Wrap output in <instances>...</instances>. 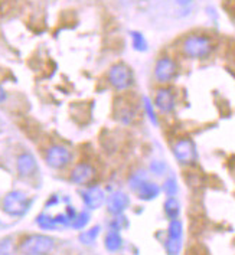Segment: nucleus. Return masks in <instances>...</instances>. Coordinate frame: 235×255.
Wrapping results in <instances>:
<instances>
[{"label":"nucleus","instance_id":"6ab92c4d","mask_svg":"<svg viewBox=\"0 0 235 255\" xmlns=\"http://www.w3.org/2000/svg\"><path fill=\"white\" fill-rule=\"evenodd\" d=\"M98 234H100V227H94V228L88 229V231L83 232V234L80 235V241L83 242V244H85V245L94 244V241L97 240Z\"/></svg>","mask_w":235,"mask_h":255},{"label":"nucleus","instance_id":"412c9836","mask_svg":"<svg viewBox=\"0 0 235 255\" xmlns=\"http://www.w3.org/2000/svg\"><path fill=\"white\" fill-rule=\"evenodd\" d=\"M178 189H179V186H178L176 179L175 177H167L165 183H163V192L166 193L167 196H175L178 193Z\"/></svg>","mask_w":235,"mask_h":255},{"label":"nucleus","instance_id":"4468645a","mask_svg":"<svg viewBox=\"0 0 235 255\" xmlns=\"http://www.w3.org/2000/svg\"><path fill=\"white\" fill-rule=\"evenodd\" d=\"M136 116H137L136 107L128 106V104H123L121 107L117 110V119L121 123H124V124H131L133 121L136 120Z\"/></svg>","mask_w":235,"mask_h":255},{"label":"nucleus","instance_id":"a211bd4d","mask_svg":"<svg viewBox=\"0 0 235 255\" xmlns=\"http://www.w3.org/2000/svg\"><path fill=\"white\" fill-rule=\"evenodd\" d=\"M131 40H133V48L138 52H143L147 49V40L140 32H131Z\"/></svg>","mask_w":235,"mask_h":255},{"label":"nucleus","instance_id":"dca6fc26","mask_svg":"<svg viewBox=\"0 0 235 255\" xmlns=\"http://www.w3.org/2000/svg\"><path fill=\"white\" fill-rule=\"evenodd\" d=\"M165 214L169 219H178L180 214V203L175 199V196H169L165 202Z\"/></svg>","mask_w":235,"mask_h":255},{"label":"nucleus","instance_id":"a878e982","mask_svg":"<svg viewBox=\"0 0 235 255\" xmlns=\"http://www.w3.org/2000/svg\"><path fill=\"white\" fill-rule=\"evenodd\" d=\"M123 222H125V218L124 216H117L116 219H114V222H113V229H116V231H120V229H123Z\"/></svg>","mask_w":235,"mask_h":255},{"label":"nucleus","instance_id":"ddd939ff","mask_svg":"<svg viewBox=\"0 0 235 255\" xmlns=\"http://www.w3.org/2000/svg\"><path fill=\"white\" fill-rule=\"evenodd\" d=\"M134 192L137 193L138 199H141V201H152V199L159 196L160 188H159L156 183L147 182V180H146V182H143Z\"/></svg>","mask_w":235,"mask_h":255},{"label":"nucleus","instance_id":"6e6552de","mask_svg":"<svg viewBox=\"0 0 235 255\" xmlns=\"http://www.w3.org/2000/svg\"><path fill=\"white\" fill-rule=\"evenodd\" d=\"M96 176V170L91 164L88 163H81L78 166H75V169L71 173V182L77 183V185H85L90 183Z\"/></svg>","mask_w":235,"mask_h":255},{"label":"nucleus","instance_id":"423d86ee","mask_svg":"<svg viewBox=\"0 0 235 255\" xmlns=\"http://www.w3.org/2000/svg\"><path fill=\"white\" fill-rule=\"evenodd\" d=\"M176 74H178V65L169 56L160 58L157 61L156 67H154V77H156V80L159 81V82H162V84L170 82L176 77Z\"/></svg>","mask_w":235,"mask_h":255},{"label":"nucleus","instance_id":"39448f33","mask_svg":"<svg viewBox=\"0 0 235 255\" xmlns=\"http://www.w3.org/2000/svg\"><path fill=\"white\" fill-rule=\"evenodd\" d=\"M173 154H175L176 160L179 161L180 164H185V166L194 164L196 159H198L195 143L191 138H180V140H178L175 143V146H173Z\"/></svg>","mask_w":235,"mask_h":255},{"label":"nucleus","instance_id":"1a4fd4ad","mask_svg":"<svg viewBox=\"0 0 235 255\" xmlns=\"http://www.w3.org/2000/svg\"><path fill=\"white\" fill-rule=\"evenodd\" d=\"M154 106L163 113H172L176 107V98L173 93L167 88H162L157 91L154 98Z\"/></svg>","mask_w":235,"mask_h":255},{"label":"nucleus","instance_id":"2eb2a0df","mask_svg":"<svg viewBox=\"0 0 235 255\" xmlns=\"http://www.w3.org/2000/svg\"><path fill=\"white\" fill-rule=\"evenodd\" d=\"M104 244H106V248L109 251H118L121 248V245H123V240H121L118 231H116V229L110 231L107 234V237H106V242Z\"/></svg>","mask_w":235,"mask_h":255},{"label":"nucleus","instance_id":"9d476101","mask_svg":"<svg viewBox=\"0 0 235 255\" xmlns=\"http://www.w3.org/2000/svg\"><path fill=\"white\" fill-rule=\"evenodd\" d=\"M130 203L128 196L124 192H114L109 199V211L113 215H121Z\"/></svg>","mask_w":235,"mask_h":255},{"label":"nucleus","instance_id":"aec40b11","mask_svg":"<svg viewBox=\"0 0 235 255\" xmlns=\"http://www.w3.org/2000/svg\"><path fill=\"white\" fill-rule=\"evenodd\" d=\"M167 234H169V237H173V238H182V234H183V225H182V222L178 221V219H170Z\"/></svg>","mask_w":235,"mask_h":255},{"label":"nucleus","instance_id":"b1692460","mask_svg":"<svg viewBox=\"0 0 235 255\" xmlns=\"http://www.w3.org/2000/svg\"><path fill=\"white\" fill-rule=\"evenodd\" d=\"M90 221V215L87 212H81L80 215L75 216V219L72 221V227L75 229H83Z\"/></svg>","mask_w":235,"mask_h":255},{"label":"nucleus","instance_id":"9b49d317","mask_svg":"<svg viewBox=\"0 0 235 255\" xmlns=\"http://www.w3.org/2000/svg\"><path fill=\"white\" fill-rule=\"evenodd\" d=\"M36 160L32 154L29 153H23L22 156H19L17 159V173L22 177H29L36 172Z\"/></svg>","mask_w":235,"mask_h":255},{"label":"nucleus","instance_id":"f3484780","mask_svg":"<svg viewBox=\"0 0 235 255\" xmlns=\"http://www.w3.org/2000/svg\"><path fill=\"white\" fill-rule=\"evenodd\" d=\"M166 253L170 255L180 254L182 250V238H173V237H167L166 244H165Z\"/></svg>","mask_w":235,"mask_h":255},{"label":"nucleus","instance_id":"4be33fe9","mask_svg":"<svg viewBox=\"0 0 235 255\" xmlns=\"http://www.w3.org/2000/svg\"><path fill=\"white\" fill-rule=\"evenodd\" d=\"M36 222H38V225H39L42 229H54L56 225L55 218H51V216L46 215L39 216Z\"/></svg>","mask_w":235,"mask_h":255},{"label":"nucleus","instance_id":"0eeeda50","mask_svg":"<svg viewBox=\"0 0 235 255\" xmlns=\"http://www.w3.org/2000/svg\"><path fill=\"white\" fill-rule=\"evenodd\" d=\"M71 160V151L64 146H52L46 151V163L52 169H62Z\"/></svg>","mask_w":235,"mask_h":255},{"label":"nucleus","instance_id":"bb28decb","mask_svg":"<svg viewBox=\"0 0 235 255\" xmlns=\"http://www.w3.org/2000/svg\"><path fill=\"white\" fill-rule=\"evenodd\" d=\"M179 6H188V4H191L194 0H175Z\"/></svg>","mask_w":235,"mask_h":255},{"label":"nucleus","instance_id":"f257e3e1","mask_svg":"<svg viewBox=\"0 0 235 255\" xmlns=\"http://www.w3.org/2000/svg\"><path fill=\"white\" fill-rule=\"evenodd\" d=\"M214 48H215V43L212 38L204 33L188 35L182 42V52L188 58H194V59L208 58L214 52Z\"/></svg>","mask_w":235,"mask_h":255},{"label":"nucleus","instance_id":"f8f14e48","mask_svg":"<svg viewBox=\"0 0 235 255\" xmlns=\"http://www.w3.org/2000/svg\"><path fill=\"white\" fill-rule=\"evenodd\" d=\"M83 199L90 209H97L106 201V195H104L103 189L94 186V188H90L84 192Z\"/></svg>","mask_w":235,"mask_h":255},{"label":"nucleus","instance_id":"f03ea898","mask_svg":"<svg viewBox=\"0 0 235 255\" xmlns=\"http://www.w3.org/2000/svg\"><path fill=\"white\" fill-rule=\"evenodd\" d=\"M54 248V240L46 235H32L26 238L20 245V251L23 254L42 255L48 254Z\"/></svg>","mask_w":235,"mask_h":255},{"label":"nucleus","instance_id":"5701e85b","mask_svg":"<svg viewBox=\"0 0 235 255\" xmlns=\"http://www.w3.org/2000/svg\"><path fill=\"white\" fill-rule=\"evenodd\" d=\"M166 169H167L166 163H165L163 160H153L152 164H150V172H152L153 175H156V176L165 175Z\"/></svg>","mask_w":235,"mask_h":255},{"label":"nucleus","instance_id":"20e7f679","mask_svg":"<svg viewBox=\"0 0 235 255\" xmlns=\"http://www.w3.org/2000/svg\"><path fill=\"white\" fill-rule=\"evenodd\" d=\"M3 209L10 216H22L29 209V199L23 192H10L3 199Z\"/></svg>","mask_w":235,"mask_h":255},{"label":"nucleus","instance_id":"cd10ccee","mask_svg":"<svg viewBox=\"0 0 235 255\" xmlns=\"http://www.w3.org/2000/svg\"><path fill=\"white\" fill-rule=\"evenodd\" d=\"M6 100V93H4V90H3V87L0 85V104L3 103Z\"/></svg>","mask_w":235,"mask_h":255},{"label":"nucleus","instance_id":"393cba45","mask_svg":"<svg viewBox=\"0 0 235 255\" xmlns=\"http://www.w3.org/2000/svg\"><path fill=\"white\" fill-rule=\"evenodd\" d=\"M143 103H144V110H146V114H147V117L150 119L153 124H157V117H156V114H154V110H153L152 103H150V100L149 98H144L143 100Z\"/></svg>","mask_w":235,"mask_h":255},{"label":"nucleus","instance_id":"7ed1b4c3","mask_svg":"<svg viewBox=\"0 0 235 255\" xmlns=\"http://www.w3.org/2000/svg\"><path fill=\"white\" fill-rule=\"evenodd\" d=\"M109 80L110 84L118 91H124L131 87L133 84V71L124 64H116L113 65L109 72Z\"/></svg>","mask_w":235,"mask_h":255}]
</instances>
